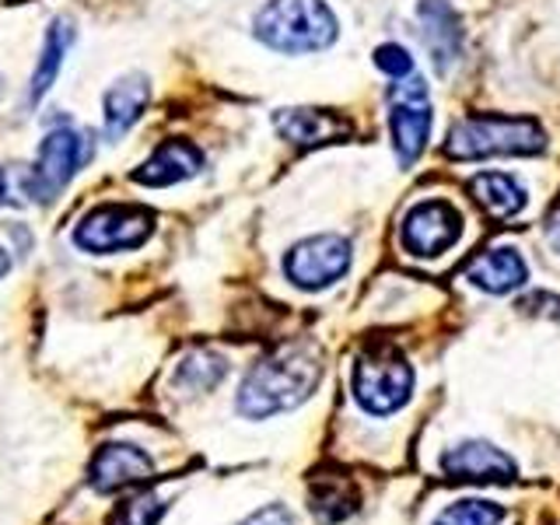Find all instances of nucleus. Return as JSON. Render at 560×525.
Listing matches in <instances>:
<instances>
[{"mask_svg":"<svg viewBox=\"0 0 560 525\" xmlns=\"http://www.w3.org/2000/svg\"><path fill=\"white\" fill-rule=\"evenodd\" d=\"M253 32L277 52H319L337 43V14L326 8V0H267Z\"/></svg>","mask_w":560,"mask_h":525,"instance_id":"nucleus-2","label":"nucleus"},{"mask_svg":"<svg viewBox=\"0 0 560 525\" xmlns=\"http://www.w3.org/2000/svg\"><path fill=\"white\" fill-rule=\"evenodd\" d=\"M472 197H477V203L487 210L490 218H515L518 210L525 207V189L512 179V175L504 172H483L477 175V179L469 183Z\"/></svg>","mask_w":560,"mask_h":525,"instance_id":"nucleus-18","label":"nucleus"},{"mask_svg":"<svg viewBox=\"0 0 560 525\" xmlns=\"http://www.w3.org/2000/svg\"><path fill=\"white\" fill-rule=\"evenodd\" d=\"M350 270V242L340 235H315L298 242L284 259V273L294 288L323 291Z\"/></svg>","mask_w":560,"mask_h":525,"instance_id":"nucleus-8","label":"nucleus"},{"mask_svg":"<svg viewBox=\"0 0 560 525\" xmlns=\"http://www.w3.org/2000/svg\"><path fill=\"white\" fill-rule=\"evenodd\" d=\"M0 98H4V78H0Z\"/></svg>","mask_w":560,"mask_h":525,"instance_id":"nucleus-28","label":"nucleus"},{"mask_svg":"<svg viewBox=\"0 0 560 525\" xmlns=\"http://www.w3.org/2000/svg\"><path fill=\"white\" fill-rule=\"evenodd\" d=\"M154 232V214L133 203H105L84 214L74 228V245L84 253H122L144 245Z\"/></svg>","mask_w":560,"mask_h":525,"instance_id":"nucleus-5","label":"nucleus"},{"mask_svg":"<svg viewBox=\"0 0 560 525\" xmlns=\"http://www.w3.org/2000/svg\"><path fill=\"white\" fill-rule=\"evenodd\" d=\"M550 242L560 249V218H553V224H550Z\"/></svg>","mask_w":560,"mask_h":525,"instance_id":"nucleus-27","label":"nucleus"},{"mask_svg":"<svg viewBox=\"0 0 560 525\" xmlns=\"http://www.w3.org/2000/svg\"><path fill=\"white\" fill-rule=\"evenodd\" d=\"M319 385V358L312 347H284L262 358L242 382L238 410L245 417H270L294 410Z\"/></svg>","mask_w":560,"mask_h":525,"instance_id":"nucleus-1","label":"nucleus"},{"mask_svg":"<svg viewBox=\"0 0 560 525\" xmlns=\"http://www.w3.org/2000/svg\"><path fill=\"white\" fill-rule=\"evenodd\" d=\"M463 235V214L448 200H420L407 210L399 228L402 249L410 256H442Z\"/></svg>","mask_w":560,"mask_h":525,"instance_id":"nucleus-9","label":"nucleus"},{"mask_svg":"<svg viewBox=\"0 0 560 525\" xmlns=\"http://www.w3.org/2000/svg\"><path fill=\"white\" fill-rule=\"evenodd\" d=\"M35 203L32 165H4L0 168V207H28Z\"/></svg>","mask_w":560,"mask_h":525,"instance_id":"nucleus-22","label":"nucleus"},{"mask_svg":"<svg viewBox=\"0 0 560 525\" xmlns=\"http://www.w3.org/2000/svg\"><path fill=\"white\" fill-rule=\"evenodd\" d=\"M413 389V372L402 361L399 350L393 347H375L364 350L354 364V399L361 402L364 413H396L402 402L410 399Z\"/></svg>","mask_w":560,"mask_h":525,"instance_id":"nucleus-4","label":"nucleus"},{"mask_svg":"<svg viewBox=\"0 0 560 525\" xmlns=\"http://www.w3.org/2000/svg\"><path fill=\"white\" fill-rule=\"evenodd\" d=\"M389 130H393V148L399 165H413L420 151L428 148L431 137V98H428V84L420 78H399L389 88Z\"/></svg>","mask_w":560,"mask_h":525,"instance_id":"nucleus-7","label":"nucleus"},{"mask_svg":"<svg viewBox=\"0 0 560 525\" xmlns=\"http://www.w3.org/2000/svg\"><path fill=\"white\" fill-rule=\"evenodd\" d=\"M224 372H228V364L218 354H210V350H197V354H189L179 364L175 382H179L183 389H189V393H207L224 378Z\"/></svg>","mask_w":560,"mask_h":525,"instance_id":"nucleus-20","label":"nucleus"},{"mask_svg":"<svg viewBox=\"0 0 560 525\" xmlns=\"http://www.w3.org/2000/svg\"><path fill=\"white\" fill-rule=\"evenodd\" d=\"M151 472V459L137 445H105L92 463V487L109 494V490L144 483Z\"/></svg>","mask_w":560,"mask_h":525,"instance_id":"nucleus-13","label":"nucleus"},{"mask_svg":"<svg viewBox=\"0 0 560 525\" xmlns=\"http://www.w3.org/2000/svg\"><path fill=\"white\" fill-rule=\"evenodd\" d=\"M547 144V133L536 119L512 116H469L455 122L445 151L455 162H477V158L498 154H539Z\"/></svg>","mask_w":560,"mask_h":525,"instance_id":"nucleus-3","label":"nucleus"},{"mask_svg":"<svg viewBox=\"0 0 560 525\" xmlns=\"http://www.w3.org/2000/svg\"><path fill=\"white\" fill-rule=\"evenodd\" d=\"M151 98V84L144 74L119 78L109 92H105V137L119 140L133 122L144 116V105Z\"/></svg>","mask_w":560,"mask_h":525,"instance_id":"nucleus-14","label":"nucleus"},{"mask_svg":"<svg viewBox=\"0 0 560 525\" xmlns=\"http://www.w3.org/2000/svg\"><path fill=\"white\" fill-rule=\"evenodd\" d=\"M375 67L378 70H385L389 78H410V70H413V57L407 49H402L399 43H385V46H378L375 49Z\"/></svg>","mask_w":560,"mask_h":525,"instance_id":"nucleus-24","label":"nucleus"},{"mask_svg":"<svg viewBox=\"0 0 560 525\" xmlns=\"http://www.w3.org/2000/svg\"><path fill=\"white\" fill-rule=\"evenodd\" d=\"M11 273V256H8V249L0 245V280H4Z\"/></svg>","mask_w":560,"mask_h":525,"instance_id":"nucleus-26","label":"nucleus"},{"mask_svg":"<svg viewBox=\"0 0 560 525\" xmlns=\"http://www.w3.org/2000/svg\"><path fill=\"white\" fill-rule=\"evenodd\" d=\"M445 472L466 483H512L515 480V463L512 455L487 442H463L442 459Z\"/></svg>","mask_w":560,"mask_h":525,"instance_id":"nucleus-11","label":"nucleus"},{"mask_svg":"<svg viewBox=\"0 0 560 525\" xmlns=\"http://www.w3.org/2000/svg\"><path fill=\"white\" fill-rule=\"evenodd\" d=\"M165 515V501L158 494H137L130 501L119 504V512L113 515V525H158V518Z\"/></svg>","mask_w":560,"mask_h":525,"instance_id":"nucleus-23","label":"nucleus"},{"mask_svg":"<svg viewBox=\"0 0 560 525\" xmlns=\"http://www.w3.org/2000/svg\"><path fill=\"white\" fill-rule=\"evenodd\" d=\"M277 130L284 133L291 144L298 148H312V144H323V140H332L347 133V119L323 113V109H280L273 116Z\"/></svg>","mask_w":560,"mask_h":525,"instance_id":"nucleus-16","label":"nucleus"},{"mask_svg":"<svg viewBox=\"0 0 560 525\" xmlns=\"http://www.w3.org/2000/svg\"><path fill=\"white\" fill-rule=\"evenodd\" d=\"M420 35L431 52V63L438 74H452V67L463 57V28L459 14L452 11L448 0H420L417 4Z\"/></svg>","mask_w":560,"mask_h":525,"instance_id":"nucleus-10","label":"nucleus"},{"mask_svg":"<svg viewBox=\"0 0 560 525\" xmlns=\"http://www.w3.org/2000/svg\"><path fill=\"white\" fill-rule=\"evenodd\" d=\"M312 512L326 525L343 522L358 512V490L343 477H315L312 480Z\"/></svg>","mask_w":560,"mask_h":525,"instance_id":"nucleus-19","label":"nucleus"},{"mask_svg":"<svg viewBox=\"0 0 560 525\" xmlns=\"http://www.w3.org/2000/svg\"><path fill=\"white\" fill-rule=\"evenodd\" d=\"M200 168H203V154L197 144H189V140H165V144L133 172V183L162 189V186L192 179Z\"/></svg>","mask_w":560,"mask_h":525,"instance_id":"nucleus-12","label":"nucleus"},{"mask_svg":"<svg viewBox=\"0 0 560 525\" xmlns=\"http://www.w3.org/2000/svg\"><path fill=\"white\" fill-rule=\"evenodd\" d=\"M70 43H74V25H70L67 18H57V22L46 28V43H43V52H39V63H35V74L28 81V105H39L43 95L49 92L52 84H57V74L63 67Z\"/></svg>","mask_w":560,"mask_h":525,"instance_id":"nucleus-17","label":"nucleus"},{"mask_svg":"<svg viewBox=\"0 0 560 525\" xmlns=\"http://www.w3.org/2000/svg\"><path fill=\"white\" fill-rule=\"evenodd\" d=\"M92 151H95V144H92V137H88V133H81L74 127L52 130L39 144V154H35V162H32L35 203L57 200L63 192V186L88 165Z\"/></svg>","mask_w":560,"mask_h":525,"instance_id":"nucleus-6","label":"nucleus"},{"mask_svg":"<svg viewBox=\"0 0 560 525\" xmlns=\"http://www.w3.org/2000/svg\"><path fill=\"white\" fill-rule=\"evenodd\" d=\"M525 277H529V270H525V259L515 249H490L466 267V280H472V284L490 294L515 291L525 284Z\"/></svg>","mask_w":560,"mask_h":525,"instance_id":"nucleus-15","label":"nucleus"},{"mask_svg":"<svg viewBox=\"0 0 560 525\" xmlns=\"http://www.w3.org/2000/svg\"><path fill=\"white\" fill-rule=\"evenodd\" d=\"M501 518H504V508L494 501H459L445 508L434 525H498Z\"/></svg>","mask_w":560,"mask_h":525,"instance_id":"nucleus-21","label":"nucleus"},{"mask_svg":"<svg viewBox=\"0 0 560 525\" xmlns=\"http://www.w3.org/2000/svg\"><path fill=\"white\" fill-rule=\"evenodd\" d=\"M242 525H294L291 512L288 508H280V504H270V508H262V512L249 515Z\"/></svg>","mask_w":560,"mask_h":525,"instance_id":"nucleus-25","label":"nucleus"}]
</instances>
